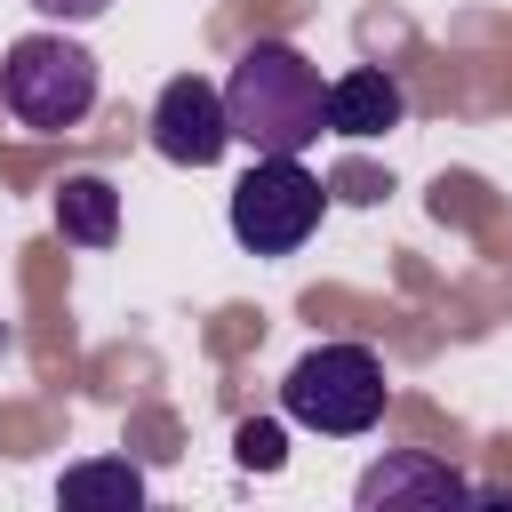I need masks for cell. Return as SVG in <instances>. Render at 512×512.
Here are the masks:
<instances>
[{"mask_svg":"<svg viewBox=\"0 0 512 512\" xmlns=\"http://www.w3.org/2000/svg\"><path fill=\"white\" fill-rule=\"evenodd\" d=\"M56 232L72 248H112L120 240V192H112V176H96V168L64 176L56 184Z\"/></svg>","mask_w":512,"mask_h":512,"instance_id":"ba28073f","label":"cell"},{"mask_svg":"<svg viewBox=\"0 0 512 512\" xmlns=\"http://www.w3.org/2000/svg\"><path fill=\"white\" fill-rule=\"evenodd\" d=\"M32 8H40V16H56V24H96L112 0H32Z\"/></svg>","mask_w":512,"mask_h":512,"instance_id":"8fae6325","label":"cell"},{"mask_svg":"<svg viewBox=\"0 0 512 512\" xmlns=\"http://www.w3.org/2000/svg\"><path fill=\"white\" fill-rule=\"evenodd\" d=\"M384 360L368 344H312L288 376H280V416L304 424V432H328V440H360L384 424Z\"/></svg>","mask_w":512,"mask_h":512,"instance_id":"7a4b0ae2","label":"cell"},{"mask_svg":"<svg viewBox=\"0 0 512 512\" xmlns=\"http://www.w3.org/2000/svg\"><path fill=\"white\" fill-rule=\"evenodd\" d=\"M56 496L64 504H144V472L128 456H88L56 480Z\"/></svg>","mask_w":512,"mask_h":512,"instance_id":"9c48e42d","label":"cell"},{"mask_svg":"<svg viewBox=\"0 0 512 512\" xmlns=\"http://www.w3.org/2000/svg\"><path fill=\"white\" fill-rule=\"evenodd\" d=\"M320 208H328L320 176H312L304 160L264 152V160L232 184V240H240L248 256H296V248L320 232Z\"/></svg>","mask_w":512,"mask_h":512,"instance_id":"277c9868","label":"cell"},{"mask_svg":"<svg viewBox=\"0 0 512 512\" xmlns=\"http://www.w3.org/2000/svg\"><path fill=\"white\" fill-rule=\"evenodd\" d=\"M152 152L168 168H216L224 144H232V120H224V88L200 80V72H176L160 96H152Z\"/></svg>","mask_w":512,"mask_h":512,"instance_id":"5b68a950","label":"cell"},{"mask_svg":"<svg viewBox=\"0 0 512 512\" xmlns=\"http://www.w3.org/2000/svg\"><path fill=\"white\" fill-rule=\"evenodd\" d=\"M0 104L32 136H64L96 112V56L64 32H24L0 56Z\"/></svg>","mask_w":512,"mask_h":512,"instance_id":"3957f363","label":"cell"},{"mask_svg":"<svg viewBox=\"0 0 512 512\" xmlns=\"http://www.w3.org/2000/svg\"><path fill=\"white\" fill-rule=\"evenodd\" d=\"M232 456H240L248 472H280V464H288V432H280V416H248V424L232 432Z\"/></svg>","mask_w":512,"mask_h":512,"instance_id":"30bf717a","label":"cell"},{"mask_svg":"<svg viewBox=\"0 0 512 512\" xmlns=\"http://www.w3.org/2000/svg\"><path fill=\"white\" fill-rule=\"evenodd\" d=\"M400 112H408V96H400V80L384 64H352L344 80H328V136L368 144V136H392Z\"/></svg>","mask_w":512,"mask_h":512,"instance_id":"52a82bcc","label":"cell"},{"mask_svg":"<svg viewBox=\"0 0 512 512\" xmlns=\"http://www.w3.org/2000/svg\"><path fill=\"white\" fill-rule=\"evenodd\" d=\"M360 512H376V504H472V496H488V488H472L456 464H440V456H424V448H392V456H376L368 472H360Z\"/></svg>","mask_w":512,"mask_h":512,"instance_id":"8992f818","label":"cell"},{"mask_svg":"<svg viewBox=\"0 0 512 512\" xmlns=\"http://www.w3.org/2000/svg\"><path fill=\"white\" fill-rule=\"evenodd\" d=\"M224 120H232V144H248L256 160L280 152V160H304L320 136H328V88H320V64L288 40H248L224 72Z\"/></svg>","mask_w":512,"mask_h":512,"instance_id":"6da1fadb","label":"cell"}]
</instances>
